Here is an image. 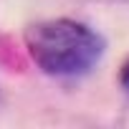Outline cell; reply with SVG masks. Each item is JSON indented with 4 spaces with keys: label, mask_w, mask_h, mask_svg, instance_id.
Instances as JSON below:
<instances>
[{
    "label": "cell",
    "mask_w": 129,
    "mask_h": 129,
    "mask_svg": "<svg viewBox=\"0 0 129 129\" xmlns=\"http://www.w3.org/2000/svg\"><path fill=\"white\" fill-rule=\"evenodd\" d=\"M25 46L43 74L61 79L89 74L104 53L101 36L71 18H53L30 25L25 30Z\"/></svg>",
    "instance_id": "cell-1"
},
{
    "label": "cell",
    "mask_w": 129,
    "mask_h": 129,
    "mask_svg": "<svg viewBox=\"0 0 129 129\" xmlns=\"http://www.w3.org/2000/svg\"><path fill=\"white\" fill-rule=\"evenodd\" d=\"M119 84L124 91H129V58L121 63V71H119Z\"/></svg>",
    "instance_id": "cell-2"
}]
</instances>
